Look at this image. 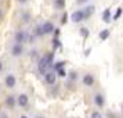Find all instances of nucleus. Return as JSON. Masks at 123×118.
Returning <instances> with one entry per match:
<instances>
[{
    "instance_id": "obj_1",
    "label": "nucleus",
    "mask_w": 123,
    "mask_h": 118,
    "mask_svg": "<svg viewBox=\"0 0 123 118\" xmlns=\"http://www.w3.org/2000/svg\"><path fill=\"white\" fill-rule=\"evenodd\" d=\"M84 18H86V15H84L83 10H78V11L72 13V15H71V20L73 22H80V21H83Z\"/></svg>"
},
{
    "instance_id": "obj_2",
    "label": "nucleus",
    "mask_w": 123,
    "mask_h": 118,
    "mask_svg": "<svg viewBox=\"0 0 123 118\" xmlns=\"http://www.w3.org/2000/svg\"><path fill=\"white\" fill-rule=\"evenodd\" d=\"M50 67V62H49V60H47V57H42V60L39 61V71L42 74H44L46 72V69Z\"/></svg>"
},
{
    "instance_id": "obj_3",
    "label": "nucleus",
    "mask_w": 123,
    "mask_h": 118,
    "mask_svg": "<svg viewBox=\"0 0 123 118\" xmlns=\"http://www.w3.org/2000/svg\"><path fill=\"white\" fill-rule=\"evenodd\" d=\"M40 29H42V34H51L54 31V25L51 22H44Z\"/></svg>"
},
{
    "instance_id": "obj_4",
    "label": "nucleus",
    "mask_w": 123,
    "mask_h": 118,
    "mask_svg": "<svg viewBox=\"0 0 123 118\" xmlns=\"http://www.w3.org/2000/svg\"><path fill=\"white\" fill-rule=\"evenodd\" d=\"M12 56H15V57H18V56H21L22 54V51H24V49H22V46L21 45H18V43H15V45L12 46Z\"/></svg>"
},
{
    "instance_id": "obj_5",
    "label": "nucleus",
    "mask_w": 123,
    "mask_h": 118,
    "mask_svg": "<svg viewBox=\"0 0 123 118\" xmlns=\"http://www.w3.org/2000/svg\"><path fill=\"white\" fill-rule=\"evenodd\" d=\"M15 76L14 75H7L6 76V85H7V88H14L15 86Z\"/></svg>"
},
{
    "instance_id": "obj_6",
    "label": "nucleus",
    "mask_w": 123,
    "mask_h": 118,
    "mask_svg": "<svg viewBox=\"0 0 123 118\" xmlns=\"http://www.w3.org/2000/svg\"><path fill=\"white\" fill-rule=\"evenodd\" d=\"M83 83L86 85V86H91V85L94 83V78H93V75H90V74L84 75V78H83Z\"/></svg>"
},
{
    "instance_id": "obj_7",
    "label": "nucleus",
    "mask_w": 123,
    "mask_h": 118,
    "mask_svg": "<svg viewBox=\"0 0 123 118\" xmlns=\"http://www.w3.org/2000/svg\"><path fill=\"white\" fill-rule=\"evenodd\" d=\"M44 78H46V82H47V83L53 85L54 82H55V74H53V72H47V74L44 75Z\"/></svg>"
},
{
    "instance_id": "obj_8",
    "label": "nucleus",
    "mask_w": 123,
    "mask_h": 118,
    "mask_svg": "<svg viewBox=\"0 0 123 118\" xmlns=\"http://www.w3.org/2000/svg\"><path fill=\"white\" fill-rule=\"evenodd\" d=\"M18 104L21 107H25L26 104H28V96L26 95H19V97H18Z\"/></svg>"
},
{
    "instance_id": "obj_9",
    "label": "nucleus",
    "mask_w": 123,
    "mask_h": 118,
    "mask_svg": "<svg viewBox=\"0 0 123 118\" xmlns=\"http://www.w3.org/2000/svg\"><path fill=\"white\" fill-rule=\"evenodd\" d=\"M24 39H25V34H24L22 31H19V32L15 34V42H17L18 45H21L24 42Z\"/></svg>"
},
{
    "instance_id": "obj_10",
    "label": "nucleus",
    "mask_w": 123,
    "mask_h": 118,
    "mask_svg": "<svg viewBox=\"0 0 123 118\" xmlns=\"http://www.w3.org/2000/svg\"><path fill=\"white\" fill-rule=\"evenodd\" d=\"M94 101H95V104H97L98 107H102L104 106V97H102V95H95Z\"/></svg>"
},
{
    "instance_id": "obj_11",
    "label": "nucleus",
    "mask_w": 123,
    "mask_h": 118,
    "mask_svg": "<svg viewBox=\"0 0 123 118\" xmlns=\"http://www.w3.org/2000/svg\"><path fill=\"white\" fill-rule=\"evenodd\" d=\"M109 34H111V31H109V29H104V31H101V32H100L98 36H100L101 40H106V39H108V36H109Z\"/></svg>"
},
{
    "instance_id": "obj_12",
    "label": "nucleus",
    "mask_w": 123,
    "mask_h": 118,
    "mask_svg": "<svg viewBox=\"0 0 123 118\" xmlns=\"http://www.w3.org/2000/svg\"><path fill=\"white\" fill-rule=\"evenodd\" d=\"M102 20H104L105 22H109V21H111V10H109V8H106L105 11H104V14H102Z\"/></svg>"
},
{
    "instance_id": "obj_13",
    "label": "nucleus",
    "mask_w": 123,
    "mask_h": 118,
    "mask_svg": "<svg viewBox=\"0 0 123 118\" xmlns=\"http://www.w3.org/2000/svg\"><path fill=\"white\" fill-rule=\"evenodd\" d=\"M6 103H7V106L10 107V108H12V107L15 106V99H14V96H8L6 99Z\"/></svg>"
},
{
    "instance_id": "obj_14",
    "label": "nucleus",
    "mask_w": 123,
    "mask_h": 118,
    "mask_svg": "<svg viewBox=\"0 0 123 118\" xmlns=\"http://www.w3.org/2000/svg\"><path fill=\"white\" fill-rule=\"evenodd\" d=\"M94 13V6H89V7H86V10H84V15L86 17H90L91 14Z\"/></svg>"
},
{
    "instance_id": "obj_15",
    "label": "nucleus",
    "mask_w": 123,
    "mask_h": 118,
    "mask_svg": "<svg viewBox=\"0 0 123 118\" xmlns=\"http://www.w3.org/2000/svg\"><path fill=\"white\" fill-rule=\"evenodd\" d=\"M55 7L57 8H64L65 7V0H55Z\"/></svg>"
},
{
    "instance_id": "obj_16",
    "label": "nucleus",
    "mask_w": 123,
    "mask_h": 118,
    "mask_svg": "<svg viewBox=\"0 0 123 118\" xmlns=\"http://www.w3.org/2000/svg\"><path fill=\"white\" fill-rule=\"evenodd\" d=\"M120 14H122V8H117V11L115 13V15H113V20H117V18L120 17Z\"/></svg>"
},
{
    "instance_id": "obj_17",
    "label": "nucleus",
    "mask_w": 123,
    "mask_h": 118,
    "mask_svg": "<svg viewBox=\"0 0 123 118\" xmlns=\"http://www.w3.org/2000/svg\"><path fill=\"white\" fill-rule=\"evenodd\" d=\"M91 118H102V115H101L98 111H94L93 114H91Z\"/></svg>"
},
{
    "instance_id": "obj_18",
    "label": "nucleus",
    "mask_w": 123,
    "mask_h": 118,
    "mask_svg": "<svg viewBox=\"0 0 123 118\" xmlns=\"http://www.w3.org/2000/svg\"><path fill=\"white\" fill-rule=\"evenodd\" d=\"M62 67H64V62H57V64H55V69H57V71L62 69Z\"/></svg>"
},
{
    "instance_id": "obj_19",
    "label": "nucleus",
    "mask_w": 123,
    "mask_h": 118,
    "mask_svg": "<svg viewBox=\"0 0 123 118\" xmlns=\"http://www.w3.org/2000/svg\"><path fill=\"white\" fill-rule=\"evenodd\" d=\"M67 20H68V15H67V14H64V15H62L61 22H62V24H65V22H67Z\"/></svg>"
},
{
    "instance_id": "obj_20",
    "label": "nucleus",
    "mask_w": 123,
    "mask_h": 118,
    "mask_svg": "<svg viewBox=\"0 0 123 118\" xmlns=\"http://www.w3.org/2000/svg\"><path fill=\"white\" fill-rule=\"evenodd\" d=\"M54 47H60V40L54 39Z\"/></svg>"
},
{
    "instance_id": "obj_21",
    "label": "nucleus",
    "mask_w": 123,
    "mask_h": 118,
    "mask_svg": "<svg viewBox=\"0 0 123 118\" xmlns=\"http://www.w3.org/2000/svg\"><path fill=\"white\" fill-rule=\"evenodd\" d=\"M58 74H60V76H65V75H67L64 69H60V71H58Z\"/></svg>"
},
{
    "instance_id": "obj_22",
    "label": "nucleus",
    "mask_w": 123,
    "mask_h": 118,
    "mask_svg": "<svg viewBox=\"0 0 123 118\" xmlns=\"http://www.w3.org/2000/svg\"><path fill=\"white\" fill-rule=\"evenodd\" d=\"M80 31H82V35H83V36H87V29H80Z\"/></svg>"
},
{
    "instance_id": "obj_23",
    "label": "nucleus",
    "mask_w": 123,
    "mask_h": 118,
    "mask_svg": "<svg viewBox=\"0 0 123 118\" xmlns=\"http://www.w3.org/2000/svg\"><path fill=\"white\" fill-rule=\"evenodd\" d=\"M0 118H8L6 112H0Z\"/></svg>"
},
{
    "instance_id": "obj_24",
    "label": "nucleus",
    "mask_w": 123,
    "mask_h": 118,
    "mask_svg": "<svg viewBox=\"0 0 123 118\" xmlns=\"http://www.w3.org/2000/svg\"><path fill=\"white\" fill-rule=\"evenodd\" d=\"M0 18H1V10H0Z\"/></svg>"
},
{
    "instance_id": "obj_25",
    "label": "nucleus",
    "mask_w": 123,
    "mask_h": 118,
    "mask_svg": "<svg viewBox=\"0 0 123 118\" xmlns=\"http://www.w3.org/2000/svg\"><path fill=\"white\" fill-rule=\"evenodd\" d=\"M0 69H1V62H0Z\"/></svg>"
},
{
    "instance_id": "obj_26",
    "label": "nucleus",
    "mask_w": 123,
    "mask_h": 118,
    "mask_svg": "<svg viewBox=\"0 0 123 118\" xmlns=\"http://www.w3.org/2000/svg\"><path fill=\"white\" fill-rule=\"evenodd\" d=\"M21 118H26V117H25V115H24V117H21Z\"/></svg>"
},
{
    "instance_id": "obj_27",
    "label": "nucleus",
    "mask_w": 123,
    "mask_h": 118,
    "mask_svg": "<svg viewBox=\"0 0 123 118\" xmlns=\"http://www.w3.org/2000/svg\"><path fill=\"white\" fill-rule=\"evenodd\" d=\"M79 1H84V0H79Z\"/></svg>"
},
{
    "instance_id": "obj_28",
    "label": "nucleus",
    "mask_w": 123,
    "mask_h": 118,
    "mask_svg": "<svg viewBox=\"0 0 123 118\" xmlns=\"http://www.w3.org/2000/svg\"><path fill=\"white\" fill-rule=\"evenodd\" d=\"M21 1H25V0H21Z\"/></svg>"
},
{
    "instance_id": "obj_29",
    "label": "nucleus",
    "mask_w": 123,
    "mask_h": 118,
    "mask_svg": "<svg viewBox=\"0 0 123 118\" xmlns=\"http://www.w3.org/2000/svg\"><path fill=\"white\" fill-rule=\"evenodd\" d=\"M37 118H42V117H37Z\"/></svg>"
}]
</instances>
